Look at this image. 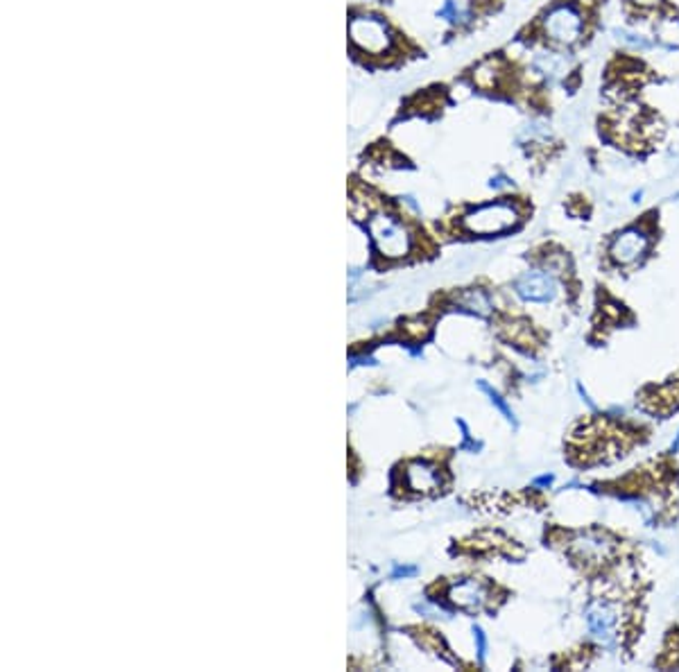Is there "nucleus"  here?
I'll list each match as a JSON object with an SVG mask.
<instances>
[{
	"label": "nucleus",
	"instance_id": "1",
	"mask_svg": "<svg viewBox=\"0 0 679 672\" xmlns=\"http://www.w3.org/2000/svg\"><path fill=\"white\" fill-rule=\"evenodd\" d=\"M610 0H548L516 32L528 52L557 60H578L603 30V10Z\"/></svg>",
	"mask_w": 679,
	"mask_h": 672
},
{
	"label": "nucleus",
	"instance_id": "2",
	"mask_svg": "<svg viewBox=\"0 0 679 672\" xmlns=\"http://www.w3.org/2000/svg\"><path fill=\"white\" fill-rule=\"evenodd\" d=\"M525 220V206L519 199L500 197L494 202L471 206L462 218H459V231L467 236H478V238H491V236L507 234V231L519 229Z\"/></svg>",
	"mask_w": 679,
	"mask_h": 672
},
{
	"label": "nucleus",
	"instance_id": "3",
	"mask_svg": "<svg viewBox=\"0 0 679 672\" xmlns=\"http://www.w3.org/2000/svg\"><path fill=\"white\" fill-rule=\"evenodd\" d=\"M654 213L650 220H639L616 231L607 247V256L616 268H635L650 254L654 243Z\"/></svg>",
	"mask_w": 679,
	"mask_h": 672
},
{
	"label": "nucleus",
	"instance_id": "4",
	"mask_svg": "<svg viewBox=\"0 0 679 672\" xmlns=\"http://www.w3.org/2000/svg\"><path fill=\"white\" fill-rule=\"evenodd\" d=\"M620 14L632 28H652L654 32L668 23H679V5L675 0H619Z\"/></svg>",
	"mask_w": 679,
	"mask_h": 672
},
{
	"label": "nucleus",
	"instance_id": "5",
	"mask_svg": "<svg viewBox=\"0 0 679 672\" xmlns=\"http://www.w3.org/2000/svg\"><path fill=\"white\" fill-rule=\"evenodd\" d=\"M367 229L371 234V243H374L376 252L385 259H403L412 247V236L405 229L399 220L390 218V215H376Z\"/></svg>",
	"mask_w": 679,
	"mask_h": 672
},
{
	"label": "nucleus",
	"instance_id": "6",
	"mask_svg": "<svg viewBox=\"0 0 679 672\" xmlns=\"http://www.w3.org/2000/svg\"><path fill=\"white\" fill-rule=\"evenodd\" d=\"M515 292L528 304H553L560 294V281L553 269H530L515 281Z\"/></svg>",
	"mask_w": 679,
	"mask_h": 672
},
{
	"label": "nucleus",
	"instance_id": "7",
	"mask_svg": "<svg viewBox=\"0 0 679 672\" xmlns=\"http://www.w3.org/2000/svg\"><path fill=\"white\" fill-rule=\"evenodd\" d=\"M351 35H354L355 45L371 52V55H385L396 48V35L387 28V23L374 19V16H365L358 19L351 25Z\"/></svg>",
	"mask_w": 679,
	"mask_h": 672
},
{
	"label": "nucleus",
	"instance_id": "8",
	"mask_svg": "<svg viewBox=\"0 0 679 672\" xmlns=\"http://www.w3.org/2000/svg\"><path fill=\"white\" fill-rule=\"evenodd\" d=\"M569 550L578 562L587 564V566H600L614 555V539L607 532L589 530V532L578 534L571 541Z\"/></svg>",
	"mask_w": 679,
	"mask_h": 672
},
{
	"label": "nucleus",
	"instance_id": "9",
	"mask_svg": "<svg viewBox=\"0 0 679 672\" xmlns=\"http://www.w3.org/2000/svg\"><path fill=\"white\" fill-rule=\"evenodd\" d=\"M587 628H589L591 636L598 638L603 643H610L616 638L619 632V612L607 600H595L587 607Z\"/></svg>",
	"mask_w": 679,
	"mask_h": 672
},
{
	"label": "nucleus",
	"instance_id": "10",
	"mask_svg": "<svg viewBox=\"0 0 679 672\" xmlns=\"http://www.w3.org/2000/svg\"><path fill=\"white\" fill-rule=\"evenodd\" d=\"M403 478L405 487L415 493H433L442 487L440 467L428 460H415V462L405 464Z\"/></svg>",
	"mask_w": 679,
	"mask_h": 672
},
{
	"label": "nucleus",
	"instance_id": "11",
	"mask_svg": "<svg viewBox=\"0 0 679 672\" xmlns=\"http://www.w3.org/2000/svg\"><path fill=\"white\" fill-rule=\"evenodd\" d=\"M449 600L465 612H478L487 603V587L480 580H462L449 587Z\"/></svg>",
	"mask_w": 679,
	"mask_h": 672
},
{
	"label": "nucleus",
	"instance_id": "12",
	"mask_svg": "<svg viewBox=\"0 0 679 672\" xmlns=\"http://www.w3.org/2000/svg\"><path fill=\"white\" fill-rule=\"evenodd\" d=\"M458 306L462 310H467V313L471 315H480V317H487V315L491 313V297L484 290L480 288H471V290H465L462 294H458Z\"/></svg>",
	"mask_w": 679,
	"mask_h": 672
},
{
	"label": "nucleus",
	"instance_id": "13",
	"mask_svg": "<svg viewBox=\"0 0 679 672\" xmlns=\"http://www.w3.org/2000/svg\"><path fill=\"white\" fill-rule=\"evenodd\" d=\"M478 389H480V392L484 394V396L490 398V404L494 405V408L499 410L500 414H503V419H505V421H507V423H512V426H515V428H516V426H519V421H516V417H515V410L509 408V404H507V401H505V398L500 396V394L496 392V389L491 388L490 383H484V380H478Z\"/></svg>",
	"mask_w": 679,
	"mask_h": 672
},
{
	"label": "nucleus",
	"instance_id": "14",
	"mask_svg": "<svg viewBox=\"0 0 679 672\" xmlns=\"http://www.w3.org/2000/svg\"><path fill=\"white\" fill-rule=\"evenodd\" d=\"M474 641H475V652H478V661L483 663L487 659V634L483 632V628L474 625Z\"/></svg>",
	"mask_w": 679,
	"mask_h": 672
},
{
	"label": "nucleus",
	"instance_id": "15",
	"mask_svg": "<svg viewBox=\"0 0 679 672\" xmlns=\"http://www.w3.org/2000/svg\"><path fill=\"white\" fill-rule=\"evenodd\" d=\"M417 575V566H395V571H392V580H401V578H415Z\"/></svg>",
	"mask_w": 679,
	"mask_h": 672
},
{
	"label": "nucleus",
	"instance_id": "16",
	"mask_svg": "<svg viewBox=\"0 0 679 672\" xmlns=\"http://www.w3.org/2000/svg\"><path fill=\"white\" fill-rule=\"evenodd\" d=\"M555 480L553 473H546V476H539V478H535V487H550Z\"/></svg>",
	"mask_w": 679,
	"mask_h": 672
},
{
	"label": "nucleus",
	"instance_id": "17",
	"mask_svg": "<svg viewBox=\"0 0 679 672\" xmlns=\"http://www.w3.org/2000/svg\"><path fill=\"white\" fill-rule=\"evenodd\" d=\"M673 448H679V435H677V439H675V444H673Z\"/></svg>",
	"mask_w": 679,
	"mask_h": 672
}]
</instances>
